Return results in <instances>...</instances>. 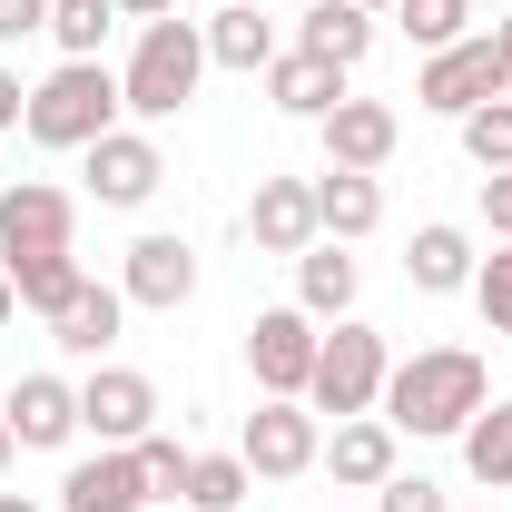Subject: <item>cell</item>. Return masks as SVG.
<instances>
[{
	"label": "cell",
	"instance_id": "1",
	"mask_svg": "<svg viewBox=\"0 0 512 512\" xmlns=\"http://www.w3.org/2000/svg\"><path fill=\"white\" fill-rule=\"evenodd\" d=\"M483 404H493V375H483L473 345H414V355H394L375 414L394 424V434H414V444H444V434H463Z\"/></svg>",
	"mask_w": 512,
	"mask_h": 512
},
{
	"label": "cell",
	"instance_id": "2",
	"mask_svg": "<svg viewBox=\"0 0 512 512\" xmlns=\"http://www.w3.org/2000/svg\"><path fill=\"white\" fill-rule=\"evenodd\" d=\"M197 79H207V30L168 10V20L138 30V50H128V69H119V99H128V119L158 128V119H178L197 99Z\"/></svg>",
	"mask_w": 512,
	"mask_h": 512
},
{
	"label": "cell",
	"instance_id": "3",
	"mask_svg": "<svg viewBox=\"0 0 512 512\" xmlns=\"http://www.w3.org/2000/svg\"><path fill=\"white\" fill-rule=\"evenodd\" d=\"M119 69L109 60H60L40 89H30V148H89V138H109L119 128Z\"/></svg>",
	"mask_w": 512,
	"mask_h": 512
},
{
	"label": "cell",
	"instance_id": "4",
	"mask_svg": "<svg viewBox=\"0 0 512 512\" xmlns=\"http://www.w3.org/2000/svg\"><path fill=\"white\" fill-rule=\"evenodd\" d=\"M384 375H394V345H384V325L365 316H335V335L316 345V375H306V404L316 414H375L384 404Z\"/></svg>",
	"mask_w": 512,
	"mask_h": 512
},
{
	"label": "cell",
	"instance_id": "5",
	"mask_svg": "<svg viewBox=\"0 0 512 512\" xmlns=\"http://www.w3.org/2000/svg\"><path fill=\"white\" fill-rule=\"evenodd\" d=\"M483 99H512V50L493 30H473V40H453V50H434L414 69V109H434V119H463Z\"/></svg>",
	"mask_w": 512,
	"mask_h": 512
},
{
	"label": "cell",
	"instance_id": "6",
	"mask_svg": "<svg viewBox=\"0 0 512 512\" xmlns=\"http://www.w3.org/2000/svg\"><path fill=\"white\" fill-rule=\"evenodd\" d=\"M237 453H247L256 483H296V473H316V404H296V394H256V414L237 424Z\"/></svg>",
	"mask_w": 512,
	"mask_h": 512
},
{
	"label": "cell",
	"instance_id": "7",
	"mask_svg": "<svg viewBox=\"0 0 512 512\" xmlns=\"http://www.w3.org/2000/svg\"><path fill=\"white\" fill-rule=\"evenodd\" d=\"M79 237V197L50 178H0V266L10 256H60Z\"/></svg>",
	"mask_w": 512,
	"mask_h": 512
},
{
	"label": "cell",
	"instance_id": "8",
	"mask_svg": "<svg viewBox=\"0 0 512 512\" xmlns=\"http://www.w3.org/2000/svg\"><path fill=\"white\" fill-rule=\"evenodd\" d=\"M316 316L306 306H266V316L247 325V375H256V394H296L306 404V375H316Z\"/></svg>",
	"mask_w": 512,
	"mask_h": 512
},
{
	"label": "cell",
	"instance_id": "9",
	"mask_svg": "<svg viewBox=\"0 0 512 512\" xmlns=\"http://www.w3.org/2000/svg\"><path fill=\"white\" fill-rule=\"evenodd\" d=\"M79 434H99V444L158 434V384L138 375V365H89L79 375Z\"/></svg>",
	"mask_w": 512,
	"mask_h": 512
},
{
	"label": "cell",
	"instance_id": "10",
	"mask_svg": "<svg viewBox=\"0 0 512 512\" xmlns=\"http://www.w3.org/2000/svg\"><path fill=\"white\" fill-rule=\"evenodd\" d=\"M316 138H325V168H355V178H375L384 158L404 148V109H394V99H355V89H345V99L316 119Z\"/></svg>",
	"mask_w": 512,
	"mask_h": 512
},
{
	"label": "cell",
	"instance_id": "11",
	"mask_svg": "<svg viewBox=\"0 0 512 512\" xmlns=\"http://www.w3.org/2000/svg\"><path fill=\"white\" fill-rule=\"evenodd\" d=\"M79 158H89V197H99V207H148V197L168 188V158H158L148 128H109V138H89Z\"/></svg>",
	"mask_w": 512,
	"mask_h": 512
},
{
	"label": "cell",
	"instance_id": "12",
	"mask_svg": "<svg viewBox=\"0 0 512 512\" xmlns=\"http://www.w3.org/2000/svg\"><path fill=\"white\" fill-rule=\"evenodd\" d=\"M119 296H128V306H148V316H178V306L197 296V247H188V237H168V227H148V237L119 256Z\"/></svg>",
	"mask_w": 512,
	"mask_h": 512
},
{
	"label": "cell",
	"instance_id": "13",
	"mask_svg": "<svg viewBox=\"0 0 512 512\" xmlns=\"http://www.w3.org/2000/svg\"><path fill=\"white\" fill-rule=\"evenodd\" d=\"M325 227H316V178H256V197H247V247L256 256H296L316 247Z\"/></svg>",
	"mask_w": 512,
	"mask_h": 512
},
{
	"label": "cell",
	"instance_id": "14",
	"mask_svg": "<svg viewBox=\"0 0 512 512\" xmlns=\"http://www.w3.org/2000/svg\"><path fill=\"white\" fill-rule=\"evenodd\" d=\"M148 473H138V444H99L60 473V512H148Z\"/></svg>",
	"mask_w": 512,
	"mask_h": 512
},
{
	"label": "cell",
	"instance_id": "15",
	"mask_svg": "<svg viewBox=\"0 0 512 512\" xmlns=\"http://www.w3.org/2000/svg\"><path fill=\"white\" fill-rule=\"evenodd\" d=\"M325 473L345 483V493H384L394 473H404V434L384 424V414H345L335 434H325V453H316Z\"/></svg>",
	"mask_w": 512,
	"mask_h": 512
},
{
	"label": "cell",
	"instance_id": "16",
	"mask_svg": "<svg viewBox=\"0 0 512 512\" xmlns=\"http://www.w3.org/2000/svg\"><path fill=\"white\" fill-rule=\"evenodd\" d=\"M0 424L20 434V453L79 444V384H69V375H20V384H10V404H0Z\"/></svg>",
	"mask_w": 512,
	"mask_h": 512
},
{
	"label": "cell",
	"instance_id": "17",
	"mask_svg": "<svg viewBox=\"0 0 512 512\" xmlns=\"http://www.w3.org/2000/svg\"><path fill=\"white\" fill-rule=\"evenodd\" d=\"M197 30H207V69H247V79H266V60L286 50V30H276L256 0H217Z\"/></svg>",
	"mask_w": 512,
	"mask_h": 512
},
{
	"label": "cell",
	"instance_id": "18",
	"mask_svg": "<svg viewBox=\"0 0 512 512\" xmlns=\"http://www.w3.org/2000/svg\"><path fill=\"white\" fill-rule=\"evenodd\" d=\"M473 227H453V217H434V227H414V247H404V286L414 296H463L473 286Z\"/></svg>",
	"mask_w": 512,
	"mask_h": 512
},
{
	"label": "cell",
	"instance_id": "19",
	"mask_svg": "<svg viewBox=\"0 0 512 512\" xmlns=\"http://www.w3.org/2000/svg\"><path fill=\"white\" fill-rule=\"evenodd\" d=\"M266 99H276L286 119H306V128H316L325 109L345 99V69H335V60H316V50H296V40H286V50L266 60Z\"/></svg>",
	"mask_w": 512,
	"mask_h": 512
},
{
	"label": "cell",
	"instance_id": "20",
	"mask_svg": "<svg viewBox=\"0 0 512 512\" xmlns=\"http://www.w3.org/2000/svg\"><path fill=\"white\" fill-rule=\"evenodd\" d=\"M296 50H316V60H335L345 79H355V69H365V50H375V10H365V0H306Z\"/></svg>",
	"mask_w": 512,
	"mask_h": 512
},
{
	"label": "cell",
	"instance_id": "21",
	"mask_svg": "<svg viewBox=\"0 0 512 512\" xmlns=\"http://www.w3.org/2000/svg\"><path fill=\"white\" fill-rule=\"evenodd\" d=\"M355 296H365V266L335 247V237H316V247L296 256V306L316 325H335V316H355Z\"/></svg>",
	"mask_w": 512,
	"mask_h": 512
},
{
	"label": "cell",
	"instance_id": "22",
	"mask_svg": "<svg viewBox=\"0 0 512 512\" xmlns=\"http://www.w3.org/2000/svg\"><path fill=\"white\" fill-rule=\"evenodd\" d=\"M119 325H128V296H119V286H99V276H89V286L69 296L60 316H50V345H60V355H89V365H99V355L119 345Z\"/></svg>",
	"mask_w": 512,
	"mask_h": 512
},
{
	"label": "cell",
	"instance_id": "23",
	"mask_svg": "<svg viewBox=\"0 0 512 512\" xmlns=\"http://www.w3.org/2000/svg\"><path fill=\"white\" fill-rule=\"evenodd\" d=\"M316 227L335 237V247L375 237V227H384V178H355V168H325V178H316Z\"/></svg>",
	"mask_w": 512,
	"mask_h": 512
},
{
	"label": "cell",
	"instance_id": "24",
	"mask_svg": "<svg viewBox=\"0 0 512 512\" xmlns=\"http://www.w3.org/2000/svg\"><path fill=\"white\" fill-rule=\"evenodd\" d=\"M10 286H20V316H60L69 296L89 286V266H79V247H60V256H10Z\"/></svg>",
	"mask_w": 512,
	"mask_h": 512
},
{
	"label": "cell",
	"instance_id": "25",
	"mask_svg": "<svg viewBox=\"0 0 512 512\" xmlns=\"http://www.w3.org/2000/svg\"><path fill=\"white\" fill-rule=\"evenodd\" d=\"M453 444H463V473H473L483 493H512V394H503V404H483Z\"/></svg>",
	"mask_w": 512,
	"mask_h": 512
},
{
	"label": "cell",
	"instance_id": "26",
	"mask_svg": "<svg viewBox=\"0 0 512 512\" xmlns=\"http://www.w3.org/2000/svg\"><path fill=\"white\" fill-rule=\"evenodd\" d=\"M247 493H256L247 453H197V463H188V493H178V503H188V512H237Z\"/></svg>",
	"mask_w": 512,
	"mask_h": 512
},
{
	"label": "cell",
	"instance_id": "27",
	"mask_svg": "<svg viewBox=\"0 0 512 512\" xmlns=\"http://www.w3.org/2000/svg\"><path fill=\"white\" fill-rule=\"evenodd\" d=\"M394 30L434 60V50H453V40H473V0H394Z\"/></svg>",
	"mask_w": 512,
	"mask_h": 512
},
{
	"label": "cell",
	"instance_id": "28",
	"mask_svg": "<svg viewBox=\"0 0 512 512\" xmlns=\"http://www.w3.org/2000/svg\"><path fill=\"white\" fill-rule=\"evenodd\" d=\"M109 30H119V0H50V40H60V60H99Z\"/></svg>",
	"mask_w": 512,
	"mask_h": 512
},
{
	"label": "cell",
	"instance_id": "29",
	"mask_svg": "<svg viewBox=\"0 0 512 512\" xmlns=\"http://www.w3.org/2000/svg\"><path fill=\"white\" fill-rule=\"evenodd\" d=\"M463 158H473V168H483V178H493V168H512V99H483V109H463Z\"/></svg>",
	"mask_w": 512,
	"mask_h": 512
},
{
	"label": "cell",
	"instance_id": "30",
	"mask_svg": "<svg viewBox=\"0 0 512 512\" xmlns=\"http://www.w3.org/2000/svg\"><path fill=\"white\" fill-rule=\"evenodd\" d=\"M188 463H197V453L178 444L168 424H158V434H138V473H148V493H158V503H168V493H188Z\"/></svg>",
	"mask_w": 512,
	"mask_h": 512
},
{
	"label": "cell",
	"instance_id": "31",
	"mask_svg": "<svg viewBox=\"0 0 512 512\" xmlns=\"http://www.w3.org/2000/svg\"><path fill=\"white\" fill-rule=\"evenodd\" d=\"M463 296H473V306H483V325H493V335H512V247H493V256H483V266H473V286H463Z\"/></svg>",
	"mask_w": 512,
	"mask_h": 512
},
{
	"label": "cell",
	"instance_id": "32",
	"mask_svg": "<svg viewBox=\"0 0 512 512\" xmlns=\"http://www.w3.org/2000/svg\"><path fill=\"white\" fill-rule=\"evenodd\" d=\"M375 512H453V503H444V483H434V473H394V483L375 493Z\"/></svg>",
	"mask_w": 512,
	"mask_h": 512
},
{
	"label": "cell",
	"instance_id": "33",
	"mask_svg": "<svg viewBox=\"0 0 512 512\" xmlns=\"http://www.w3.org/2000/svg\"><path fill=\"white\" fill-rule=\"evenodd\" d=\"M10 40H50V0H0V50Z\"/></svg>",
	"mask_w": 512,
	"mask_h": 512
},
{
	"label": "cell",
	"instance_id": "34",
	"mask_svg": "<svg viewBox=\"0 0 512 512\" xmlns=\"http://www.w3.org/2000/svg\"><path fill=\"white\" fill-rule=\"evenodd\" d=\"M483 227H493V247H512V168L483 178Z\"/></svg>",
	"mask_w": 512,
	"mask_h": 512
},
{
	"label": "cell",
	"instance_id": "35",
	"mask_svg": "<svg viewBox=\"0 0 512 512\" xmlns=\"http://www.w3.org/2000/svg\"><path fill=\"white\" fill-rule=\"evenodd\" d=\"M20 119H30V89H20V69L0 60V138H10V128H20Z\"/></svg>",
	"mask_w": 512,
	"mask_h": 512
},
{
	"label": "cell",
	"instance_id": "36",
	"mask_svg": "<svg viewBox=\"0 0 512 512\" xmlns=\"http://www.w3.org/2000/svg\"><path fill=\"white\" fill-rule=\"evenodd\" d=\"M168 10H178V0H119V20H138V30H148V20H168Z\"/></svg>",
	"mask_w": 512,
	"mask_h": 512
},
{
	"label": "cell",
	"instance_id": "37",
	"mask_svg": "<svg viewBox=\"0 0 512 512\" xmlns=\"http://www.w3.org/2000/svg\"><path fill=\"white\" fill-rule=\"evenodd\" d=\"M20 316V286H10V266H0V325Z\"/></svg>",
	"mask_w": 512,
	"mask_h": 512
},
{
	"label": "cell",
	"instance_id": "38",
	"mask_svg": "<svg viewBox=\"0 0 512 512\" xmlns=\"http://www.w3.org/2000/svg\"><path fill=\"white\" fill-rule=\"evenodd\" d=\"M0 512H50V503H40V493H0Z\"/></svg>",
	"mask_w": 512,
	"mask_h": 512
},
{
	"label": "cell",
	"instance_id": "39",
	"mask_svg": "<svg viewBox=\"0 0 512 512\" xmlns=\"http://www.w3.org/2000/svg\"><path fill=\"white\" fill-rule=\"evenodd\" d=\"M10 463H20V434H10V424H0V473H10Z\"/></svg>",
	"mask_w": 512,
	"mask_h": 512
},
{
	"label": "cell",
	"instance_id": "40",
	"mask_svg": "<svg viewBox=\"0 0 512 512\" xmlns=\"http://www.w3.org/2000/svg\"><path fill=\"white\" fill-rule=\"evenodd\" d=\"M493 40H503V50H512V10H503V20H493Z\"/></svg>",
	"mask_w": 512,
	"mask_h": 512
},
{
	"label": "cell",
	"instance_id": "41",
	"mask_svg": "<svg viewBox=\"0 0 512 512\" xmlns=\"http://www.w3.org/2000/svg\"><path fill=\"white\" fill-rule=\"evenodd\" d=\"M365 10H375V20H394V0H365Z\"/></svg>",
	"mask_w": 512,
	"mask_h": 512
}]
</instances>
